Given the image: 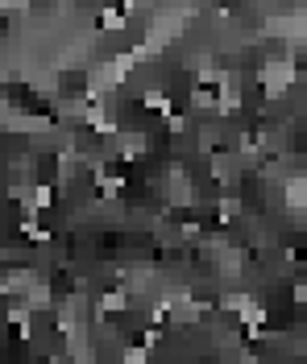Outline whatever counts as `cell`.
<instances>
[{
    "label": "cell",
    "instance_id": "cell-4",
    "mask_svg": "<svg viewBox=\"0 0 307 364\" xmlns=\"http://www.w3.org/2000/svg\"><path fill=\"white\" fill-rule=\"evenodd\" d=\"M141 154H146V137H141V133L125 137V149H121V158H125V162H133V158H141Z\"/></svg>",
    "mask_w": 307,
    "mask_h": 364
},
{
    "label": "cell",
    "instance_id": "cell-8",
    "mask_svg": "<svg viewBox=\"0 0 307 364\" xmlns=\"http://www.w3.org/2000/svg\"><path fill=\"white\" fill-rule=\"evenodd\" d=\"M162 116H166V129H170V133H183V129H187V120H183L179 112H162Z\"/></svg>",
    "mask_w": 307,
    "mask_h": 364
},
{
    "label": "cell",
    "instance_id": "cell-2",
    "mask_svg": "<svg viewBox=\"0 0 307 364\" xmlns=\"http://www.w3.org/2000/svg\"><path fill=\"white\" fill-rule=\"evenodd\" d=\"M129 21H125V9H117V5H109L104 13H100V29H109V34H121Z\"/></svg>",
    "mask_w": 307,
    "mask_h": 364
},
{
    "label": "cell",
    "instance_id": "cell-7",
    "mask_svg": "<svg viewBox=\"0 0 307 364\" xmlns=\"http://www.w3.org/2000/svg\"><path fill=\"white\" fill-rule=\"evenodd\" d=\"M146 356H150L146 348H125L121 352V364H146Z\"/></svg>",
    "mask_w": 307,
    "mask_h": 364
},
{
    "label": "cell",
    "instance_id": "cell-5",
    "mask_svg": "<svg viewBox=\"0 0 307 364\" xmlns=\"http://www.w3.org/2000/svg\"><path fill=\"white\" fill-rule=\"evenodd\" d=\"M125 306H129L125 294H104V298H100V311H125Z\"/></svg>",
    "mask_w": 307,
    "mask_h": 364
},
{
    "label": "cell",
    "instance_id": "cell-9",
    "mask_svg": "<svg viewBox=\"0 0 307 364\" xmlns=\"http://www.w3.org/2000/svg\"><path fill=\"white\" fill-rule=\"evenodd\" d=\"M125 5H150V0H125Z\"/></svg>",
    "mask_w": 307,
    "mask_h": 364
},
{
    "label": "cell",
    "instance_id": "cell-6",
    "mask_svg": "<svg viewBox=\"0 0 307 364\" xmlns=\"http://www.w3.org/2000/svg\"><path fill=\"white\" fill-rule=\"evenodd\" d=\"M146 108H162V112H170V99H166V91H146Z\"/></svg>",
    "mask_w": 307,
    "mask_h": 364
},
{
    "label": "cell",
    "instance_id": "cell-3",
    "mask_svg": "<svg viewBox=\"0 0 307 364\" xmlns=\"http://www.w3.org/2000/svg\"><path fill=\"white\" fill-rule=\"evenodd\" d=\"M286 207H307V178H286Z\"/></svg>",
    "mask_w": 307,
    "mask_h": 364
},
{
    "label": "cell",
    "instance_id": "cell-1",
    "mask_svg": "<svg viewBox=\"0 0 307 364\" xmlns=\"http://www.w3.org/2000/svg\"><path fill=\"white\" fill-rule=\"evenodd\" d=\"M25 306H30V311H46V306H50V286H46V282H34V286L25 290Z\"/></svg>",
    "mask_w": 307,
    "mask_h": 364
}]
</instances>
